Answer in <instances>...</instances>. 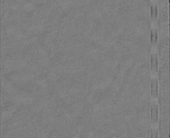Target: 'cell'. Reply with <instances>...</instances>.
<instances>
[{
  "label": "cell",
  "instance_id": "obj_3",
  "mask_svg": "<svg viewBox=\"0 0 170 138\" xmlns=\"http://www.w3.org/2000/svg\"><path fill=\"white\" fill-rule=\"evenodd\" d=\"M158 16V7L157 5H151L150 6V17L151 19H155Z\"/></svg>",
  "mask_w": 170,
  "mask_h": 138
},
{
  "label": "cell",
  "instance_id": "obj_4",
  "mask_svg": "<svg viewBox=\"0 0 170 138\" xmlns=\"http://www.w3.org/2000/svg\"><path fill=\"white\" fill-rule=\"evenodd\" d=\"M151 44H155L158 41L157 30H151Z\"/></svg>",
  "mask_w": 170,
  "mask_h": 138
},
{
  "label": "cell",
  "instance_id": "obj_2",
  "mask_svg": "<svg viewBox=\"0 0 170 138\" xmlns=\"http://www.w3.org/2000/svg\"><path fill=\"white\" fill-rule=\"evenodd\" d=\"M151 70L154 73H156L158 69V59L156 54L153 53L151 57Z\"/></svg>",
  "mask_w": 170,
  "mask_h": 138
},
{
  "label": "cell",
  "instance_id": "obj_1",
  "mask_svg": "<svg viewBox=\"0 0 170 138\" xmlns=\"http://www.w3.org/2000/svg\"><path fill=\"white\" fill-rule=\"evenodd\" d=\"M151 96L153 98H156L159 94V87L157 78H153L151 82Z\"/></svg>",
  "mask_w": 170,
  "mask_h": 138
}]
</instances>
